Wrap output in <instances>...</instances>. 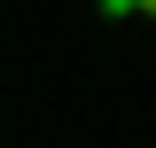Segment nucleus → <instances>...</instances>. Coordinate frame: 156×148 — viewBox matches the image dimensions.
I'll list each match as a JSON object with an SVG mask.
<instances>
[{
  "label": "nucleus",
  "instance_id": "nucleus-1",
  "mask_svg": "<svg viewBox=\"0 0 156 148\" xmlns=\"http://www.w3.org/2000/svg\"><path fill=\"white\" fill-rule=\"evenodd\" d=\"M133 8H140V0H101V16H109V23H117V16H133Z\"/></svg>",
  "mask_w": 156,
  "mask_h": 148
},
{
  "label": "nucleus",
  "instance_id": "nucleus-2",
  "mask_svg": "<svg viewBox=\"0 0 156 148\" xmlns=\"http://www.w3.org/2000/svg\"><path fill=\"white\" fill-rule=\"evenodd\" d=\"M140 16H156V0H140Z\"/></svg>",
  "mask_w": 156,
  "mask_h": 148
}]
</instances>
